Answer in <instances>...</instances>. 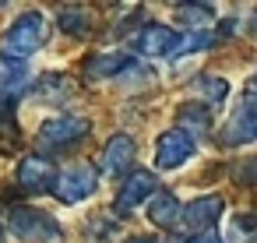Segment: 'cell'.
<instances>
[{"mask_svg":"<svg viewBox=\"0 0 257 243\" xmlns=\"http://www.w3.org/2000/svg\"><path fill=\"white\" fill-rule=\"evenodd\" d=\"M190 92L201 99V106H215V102H222L229 95V81L225 78H215V74H204V78H197L190 85Z\"/></svg>","mask_w":257,"mask_h":243,"instance_id":"obj_15","label":"cell"},{"mask_svg":"<svg viewBox=\"0 0 257 243\" xmlns=\"http://www.w3.org/2000/svg\"><path fill=\"white\" fill-rule=\"evenodd\" d=\"M25 85H29L25 64L4 53V57H0V95H15V92H22Z\"/></svg>","mask_w":257,"mask_h":243,"instance_id":"obj_13","label":"cell"},{"mask_svg":"<svg viewBox=\"0 0 257 243\" xmlns=\"http://www.w3.org/2000/svg\"><path fill=\"white\" fill-rule=\"evenodd\" d=\"M43 32H46V22H43L39 11L22 15V18L4 32V50H8V57H15V60L32 57V53L43 46Z\"/></svg>","mask_w":257,"mask_h":243,"instance_id":"obj_2","label":"cell"},{"mask_svg":"<svg viewBox=\"0 0 257 243\" xmlns=\"http://www.w3.org/2000/svg\"><path fill=\"white\" fill-rule=\"evenodd\" d=\"M194 138L180 127V131H166L155 141V166L159 169H180L187 159H194Z\"/></svg>","mask_w":257,"mask_h":243,"instance_id":"obj_4","label":"cell"},{"mask_svg":"<svg viewBox=\"0 0 257 243\" xmlns=\"http://www.w3.org/2000/svg\"><path fill=\"white\" fill-rule=\"evenodd\" d=\"M215 39L208 36V32H194V36H187V39H180V46H176V53L173 57H180V53H197V50H208Z\"/></svg>","mask_w":257,"mask_h":243,"instance_id":"obj_19","label":"cell"},{"mask_svg":"<svg viewBox=\"0 0 257 243\" xmlns=\"http://www.w3.org/2000/svg\"><path fill=\"white\" fill-rule=\"evenodd\" d=\"M0 243H4V225H0Z\"/></svg>","mask_w":257,"mask_h":243,"instance_id":"obj_24","label":"cell"},{"mask_svg":"<svg viewBox=\"0 0 257 243\" xmlns=\"http://www.w3.org/2000/svg\"><path fill=\"white\" fill-rule=\"evenodd\" d=\"M222 141H225V145H246V141H257V109H250V106L243 102V106L225 120Z\"/></svg>","mask_w":257,"mask_h":243,"instance_id":"obj_11","label":"cell"},{"mask_svg":"<svg viewBox=\"0 0 257 243\" xmlns=\"http://www.w3.org/2000/svg\"><path fill=\"white\" fill-rule=\"evenodd\" d=\"M85 131H88V120H85V116H53V120H46L43 131H39V148H50V152L67 148V145H74Z\"/></svg>","mask_w":257,"mask_h":243,"instance_id":"obj_5","label":"cell"},{"mask_svg":"<svg viewBox=\"0 0 257 243\" xmlns=\"http://www.w3.org/2000/svg\"><path fill=\"white\" fill-rule=\"evenodd\" d=\"M8 229H11L22 243H64L60 225H57L50 215L36 211V208H11Z\"/></svg>","mask_w":257,"mask_h":243,"instance_id":"obj_1","label":"cell"},{"mask_svg":"<svg viewBox=\"0 0 257 243\" xmlns=\"http://www.w3.org/2000/svg\"><path fill=\"white\" fill-rule=\"evenodd\" d=\"M36 95H39V99H67V95H71V81L60 78V74H50V78H43V81L36 85Z\"/></svg>","mask_w":257,"mask_h":243,"instance_id":"obj_16","label":"cell"},{"mask_svg":"<svg viewBox=\"0 0 257 243\" xmlns=\"http://www.w3.org/2000/svg\"><path fill=\"white\" fill-rule=\"evenodd\" d=\"M95 183H99L95 169H92L88 162H74V166H67V169L57 176V187H53V194H57L64 204H78V201L92 197Z\"/></svg>","mask_w":257,"mask_h":243,"instance_id":"obj_3","label":"cell"},{"mask_svg":"<svg viewBox=\"0 0 257 243\" xmlns=\"http://www.w3.org/2000/svg\"><path fill=\"white\" fill-rule=\"evenodd\" d=\"M180 124L204 131V127H208V109H204L201 102H190V106H183V109H180Z\"/></svg>","mask_w":257,"mask_h":243,"instance_id":"obj_18","label":"cell"},{"mask_svg":"<svg viewBox=\"0 0 257 243\" xmlns=\"http://www.w3.org/2000/svg\"><path fill=\"white\" fill-rule=\"evenodd\" d=\"M180 215H183V208H180V201L173 194H155L152 204H148V218L155 225H162V229H173L176 222H183Z\"/></svg>","mask_w":257,"mask_h":243,"instance_id":"obj_12","label":"cell"},{"mask_svg":"<svg viewBox=\"0 0 257 243\" xmlns=\"http://www.w3.org/2000/svg\"><path fill=\"white\" fill-rule=\"evenodd\" d=\"M127 243H155L152 236H134V239H127Z\"/></svg>","mask_w":257,"mask_h":243,"instance_id":"obj_23","label":"cell"},{"mask_svg":"<svg viewBox=\"0 0 257 243\" xmlns=\"http://www.w3.org/2000/svg\"><path fill=\"white\" fill-rule=\"evenodd\" d=\"M134 46H138V53H145V57H162V53H176L180 39H176V32H173L169 25L152 22V25H145V29L138 32Z\"/></svg>","mask_w":257,"mask_h":243,"instance_id":"obj_7","label":"cell"},{"mask_svg":"<svg viewBox=\"0 0 257 243\" xmlns=\"http://www.w3.org/2000/svg\"><path fill=\"white\" fill-rule=\"evenodd\" d=\"M246 106H250V109H257V74L246 81Z\"/></svg>","mask_w":257,"mask_h":243,"instance_id":"obj_21","label":"cell"},{"mask_svg":"<svg viewBox=\"0 0 257 243\" xmlns=\"http://www.w3.org/2000/svg\"><path fill=\"white\" fill-rule=\"evenodd\" d=\"M190 243H222V239H218L215 232H201V236H194Z\"/></svg>","mask_w":257,"mask_h":243,"instance_id":"obj_22","label":"cell"},{"mask_svg":"<svg viewBox=\"0 0 257 243\" xmlns=\"http://www.w3.org/2000/svg\"><path fill=\"white\" fill-rule=\"evenodd\" d=\"M145 197H155V176H152V173H145V169H138V173H134V176H127V183L120 187L113 211H116V215H131Z\"/></svg>","mask_w":257,"mask_h":243,"instance_id":"obj_6","label":"cell"},{"mask_svg":"<svg viewBox=\"0 0 257 243\" xmlns=\"http://www.w3.org/2000/svg\"><path fill=\"white\" fill-rule=\"evenodd\" d=\"M123 67H131V57L127 53H99V57H92L85 64V74L88 78H113Z\"/></svg>","mask_w":257,"mask_h":243,"instance_id":"obj_14","label":"cell"},{"mask_svg":"<svg viewBox=\"0 0 257 243\" xmlns=\"http://www.w3.org/2000/svg\"><path fill=\"white\" fill-rule=\"evenodd\" d=\"M57 22H60V29H64L67 36H85V32H88V15H85V11H74V8H64Z\"/></svg>","mask_w":257,"mask_h":243,"instance_id":"obj_17","label":"cell"},{"mask_svg":"<svg viewBox=\"0 0 257 243\" xmlns=\"http://www.w3.org/2000/svg\"><path fill=\"white\" fill-rule=\"evenodd\" d=\"M18 183H22L25 190H50V187H57V169H53L50 159L29 155V159H22V166H18Z\"/></svg>","mask_w":257,"mask_h":243,"instance_id":"obj_8","label":"cell"},{"mask_svg":"<svg viewBox=\"0 0 257 243\" xmlns=\"http://www.w3.org/2000/svg\"><path fill=\"white\" fill-rule=\"evenodd\" d=\"M180 15H183L187 25H201V22H208L215 11H211L208 4H194V8H180Z\"/></svg>","mask_w":257,"mask_h":243,"instance_id":"obj_20","label":"cell"},{"mask_svg":"<svg viewBox=\"0 0 257 243\" xmlns=\"http://www.w3.org/2000/svg\"><path fill=\"white\" fill-rule=\"evenodd\" d=\"M253 243H257V239H253Z\"/></svg>","mask_w":257,"mask_h":243,"instance_id":"obj_25","label":"cell"},{"mask_svg":"<svg viewBox=\"0 0 257 243\" xmlns=\"http://www.w3.org/2000/svg\"><path fill=\"white\" fill-rule=\"evenodd\" d=\"M134 152H138V145H134L131 134H113V138L106 141V148H102V173H106V176L123 173V169L134 162Z\"/></svg>","mask_w":257,"mask_h":243,"instance_id":"obj_10","label":"cell"},{"mask_svg":"<svg viewBox=\"0 0 257 243\" xmlns=\"http://www.w3.org/2000/svg\"><path fill=\"white\" fill-rule=\"evenodd\" d=\"M222 197L218 194H204V197H197V201H190L187 208H183V222L201 236V232H208L215 222H218V215H222Z\"/></svg>","mask_w":257,"mask_h":243,"instance_id":"obj_9","label":"cell"}]
</instances>
